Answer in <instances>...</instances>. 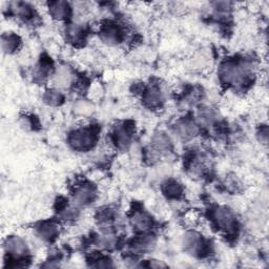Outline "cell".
Returning a JSON list of instances; mask_svg holds the SVG:
<instances>
[{"label": "cell", "instance_id": "1", "mask_svg": "<svg viewBox=\"0 0 269 269\" xmlns=\"http://www.w3.org/2000/svg\"><path fill=\"white\" fill-rule=\"evenodd\" d=\"M248 67L246 64L228 61L222 64L220 68V76L226 84H237L242 82L246 77Z\"/></svg>", "mask_w": 269, "mask_h": 269}, {"label": "cell", "instance_id": "2", "mask_svg": "<svg viewBox=\"0 0 269 269\" xmlns=\"http://www.w3.org/2000/svg\"><path fill=\"white\" fill-rule=\"evenodd\" d=\"M68 142L74 149L87 150L96 142V133L92 129H80L69 136Z\"/></svg>", "mask_w": 269, "mask_h": 269}, {"label": "cell", "instance_id": "3", "mask_svg": "<svg viewBox=\"0 0 269 269\" xmlns=\"http://www.w3.org/2000/svg\"><path fill=\"white\" fill-rule=\"evenodd\" d=\"M214 219L217 225L224 232L230 233L235 230L237 226V220L234 212L226 207H218L214 212Z\"/></svg>", "mask_w": 269, "mask_h": 269}, {"label": "cell", "instance_id": "4", "mask_svg": "<svg viewBox=\"0 0 269 269\" xmlns=\"http://www.w3.org/2000/svg\"><path fill=\"white\" fill-rule=\"evenodd\" d=\"M183 246L184 249H185L187 252L194 254V256L202 254L205 248V244L202 237L199 234L194 232L187 233L185 236H184Z\"/></svg>", "mask_w": 269, "mask_h": 269}, {"label": "cell", "instance_id": "5", "mask_svg": "<svg viewBox=\"0 0 269 269\" xmlns=\"http://www.w3.org/2000/svg\"><path fill=\"white\" fill-rule=\"evenodd\" d=\"M100 37L104 44L108 46H116L122 40V32L120 27L116 24L108 23L101 29Z\"/></svg>", "mask_w": 269, "mask_h": 269}, {"label": "cell", "instance_id": "6", "mask_svg": "<svg viewBox=\"0 0 269 269\" xmlns=\"http://www.w3.org/2000/svg\"><path fill=\"white\" fill-rule=\"evenodd\" d=\"M175 133L181 140H189L198 134V127L191 120L184 119L176 124Z\"/></svg>", "mask_w": 269, "mask_h": 269}, {"label": "cell", "instance_id": "7", "mask_svg": "<svg viewBox=\"0 0 269 269\" xmlns=\"http://www.w3.org/2000/svg\"><path fill=\"white\" fill-rule=\"evenodd\" d=\"M5 247L8 252L15 257H22L27 253V246L24 241L16 236L9 237L5 243Z\"/></svg>", "mask_w": 269, "mask_h": 269}, {"label": "cell", "instance_id": "8", "mask_svg": "<svg viewBox=\"0 0 269 269\" xmlns=\"http://www.w3.org/2000/svg\"><path fill=\"white\" fill-rule=\"evenodd\" d=\"M95 197L96 193L94 188L89 185V184H86V185H81L76 189L74 199L75 202L79 205H88L95 200Z\"/></svg>", "mask_w": 269, "mask_h": 269}, {"label": "cell", "instance_id": "9", "mask_svg": "<svg viewBox=\"0 0 269 269\" xmlns=\"http://www.w3.org/2000/svg\"><path fill=\"white\" fill-rule=\"evenodd\" d=\"M73 81V74L70 69L65 66H60L54 74V83L59 89H65L70 86Z\"/></svg>", "mask_w": 269, "mask_h": 269}, {"label": "cell", "instance_id": "10", "mask_svg": "<svg viewBox=\"0 0 269 269\" xmlns=\"http://www.w3.org/2000/svg\"><path fill=\"white\" fill-rule=\"evenodd\" d=\"M50 14L53 18L63 20L69 15V6L65 2H52L49 4Z\"/></svg>", "mask_w": 269, "mask_h": 269}, {"label": "cell", "instance_id": "11", "mask_svg": "<svg viewBox=\"0 0 269 269\" xmlns=\"http://www.w3.org/2000/svg\"><path fill=\"white\" fill-rule=\"evenodd\" d=\"M156 245V240L150 236H143L136 239L132 243L133 251L137 253H143L152 250Z\"/></svg>", "mask_w": 269, "mask_h": 269}, {"label": "cell", "instance_id": "12", "mask_svg": "<svg viewBox=\"0 0 269 269\" xmlns=\"http://www.w3.org/2000/svg\"><path fill=\"white\" fill-rule=\"evenodd\" d=\"M131 222L136 229L141 232L149 229L152 225L150 217L143 211H136L132 216Z\"/></svg>", "mask_w": 269, "mask_h": 269}, {"label": "cell", "instance_id": "13", "mask_svg": "<svg viewBox=\"0 0 269 269\" xmlns=\"http://www.w3.org/2000/svg\"><path fill=\"white\" fill-rule=\"evenodd\" d=\"M59 228L58 225L55 222H44L40 224L37 227V234L38 236L47 241L53 240L56 236L58 235Z\"/></svg>", "mask_w": 269, "mask_h": 269}, {"label": "cell", "instance_id": "14", "mask_svg": "<svg viewBox=\"0 0 269 269\" xmlns=\"http://www.w3.org/2000/svg\"><path fill=\"white\" fill-rule=\"evenodd\" d=\"M131 138H132V135L127 127L125 126L117 127L115 131V135H114V140L119 147L125 148L129 146L131 142Z\"/></svg>", "mask_w": 269, "mask_h": 269}, {"label": "cell", "instance_id": "15", "mask_svg": "<svg viewBox=\"0 0 269 269\" xmlns=\"http://www.w3.org/2000/svg\"><path fill=\"white\" fill-rule=\"evenodd\" d=\"M11 10L15 16L23 19L31 18L33 15L32 7H30L27 4L24 3H13L11 4Z\"/></svg>", "mask_w": 269, "mask_h": 269}, {"label": "cell", "instance_id": "16", "mask_svg": "<svg viewBox=\"0 0 269 269\" xmlns=\"http://www.w3.org/2000/svg\"><path fill=\"white\" fill-rule=\"evenodd\" d=\"M3 50L4 52L11 54L14 53L16 50H18L19 45H20V40L16 35L13 34H8L3 36Z\"/></svg>", "mask_w": 269, "mask_h": 269}, {"label": "cell", "instance_id": "17", "mask_svg": "<svg viewBox=\"0 0 269 269\" xmlns=\"http://www.w3.org/2000/svg\"><path fill=\"white\" fill-rule=\"evenodd\" d=\"M144 101L150 107H155V106L159 105L162 101L161 91L157 88L148 89L145 93V96H144Z\"/></svg>", "mask_w": 269, "mask_h": 269}, {"label": "cell", "instance_id": "18", "mask_svg": "<svg viewBox=\"0 0 269 269\" xmlns=\"http://www.w3.org/2000/svg\"><path fill=\"white\" fill-rule=\"evenodd\" d=\"M152 146L158 152L167 151L171 148V141L164 134H158L152 138Z\"/></svg>", "mask_w": 269, "mask_h": 269}, {"label": "cell", "instance_id": "19", "mask_svg": "<svg viewBox=\"0 0 269 269\" xmlns=\"http://www.w3.org/2000/svg\"><path fill=\"white\" fill-rule=\"evenodd\" d=\"M163 193L168 197V198H178L182 194V186L181 184L178 183L177 181L169 180L166 181L163 184Z\"/></svg>", "mask_w": 269, "mask_h": 269}, {"label": "cell", "instance_id": "20", "mask_svg": "<svg viewBox=\"0 0 269 269\" xmlns=\"http://www.w3.org/2000/svg\"><path fill=\"white\" fill-rule=\"evenodd\" d=\"M44 100L51 106H58L63 101V96L59 91H48L44 97Z\"/></svg>", "mask_w": 269, "mask_h": 269}, {"label": "cell", "instance_id": "21", "mask_svg": "<svg viewBox=\"0 0 269 269\" xmlns=\"http://www.w3.org/2000/svg\"><path fill=\"white\" fill-rule=\"evenodd\" d=\"M94 111V106L88 101H79L75 105V112L80 116H90Z\"/></svg>", "mask_w": 269, "mask_h": 269}, {"label": "cell", "instance_id": "22", "mask_svg": "<svg viewBox=\"0 0 269 269\" xmlns=\"http://www.w3.org/2000/svg\"><path fill=\"white\" fill-rule=\"evenodd\" d=\"M67 35L70 40L78 41L83 36V29L78 24H72L67 30Z\"/></svg>", "mask_w": 269, "mask_h": 269}, {"label": "cell", "instance_id": "23", "mask_svg": "<svg viewBox=\"0 0 269 269\" xmlns=\"http://www.w3.org/2000/svg\"><path fill=\"white\" fill-rule=\"evenodd\" d=\"M97 263L94 264L95 267H99V268H105V267H111L112 266V263L110 260L106 259V258H102V259H98L96 261Z\"/></svg>", "mask_w": 269, "mask_h": 269}]
</instances>
